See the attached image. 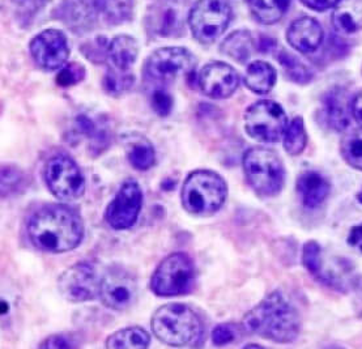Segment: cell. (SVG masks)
<instances>
[{"mask_svg": "<svg viewBox=\"0 0 362 349\" xmlns=\"http://www.w3.org/2000/svg\"><path fill=\"white\" fill-rule=\"evenodd\" d=\"M86 233L84 221L78 211L64 204L42 207L28 220L26 235L40 252L69 253L78 247Z\"/></svg>", "mask_w": 362, "mask_h": 349, "instance_id": "obj_1", "label": "cell"}, {"mask_svg": "<svg viewBox=\"0 0 362 349\" xmlns=\"http://www.w3.org/2000/svg\"><path fill=\"white\" fill-rule=\"evenodd\" d=\"M242 327L251 335L286 344L298 338L301 318L284 293L274 290L245 314Z\"/></svg>", "mask_w": 362, "mask_h": 349, "instance_id": "obj_2", "label": "cell"}, {"mask_svg": "<svg viewBox=\"0 0 362 349\" xmlns=\"http://www.w3.org/2000/svg\"><path fill=\"white\" fill-rule=\"evenodd\" d=\"M156 338L170 347H198L204 338V323L198 313L183 304H168L157 309L151 319Z\"/></svg>", "mask_w": 362, "mask_h": 349, "instance_id": "obj_3", "label": "cell"}, {"mask_svg": "<svg viewBox=\"0 0 362 349\" xmlns=\"http://www.w3.org/2000/svg\"><path fill=\"white\" fill-rule=\"evenodd\" d=\"M228 199V184L223 175L208 169L191 172L182 186V206L194 216H212Z\"/></svg>", "mask_w": 362, "mask_h": 349, "instance_id": "obj_4", "label": "cell"}, {"mask_svg": "<svg viewBox=\"0 0 362 349\" xmlns=\"http://www.w3.org/2000/svg\"><path fill=\"white\" fill-rule=\"evenodd\" d=\"M62 7L69 27L86 32L100 25H118L129 20L132 0H63Z\"/></svg>", "mask_w": 362, "mask_h": 349, "instance_id": "obj_5", "label": "cell"}, {"mask_svg": "<svg viewBox=\"0 0 362 349\" xmlns=\"http://www.w3.org/2000/svg\"><path fill=\"white\" fill-rule=\"evenodd\" d=\"M242 166L247 184L259 196L274 198L284 189V164L275 150L264 147L247 149Z\"/></svg>", "mask_w": 362, "mask_h": 349, "instance_id": "obj_6", "label": "cell"}, {"mask_svg": "<svg viewBox=\"0 0 362 349\" xmlns=\"http://www.w3.org/2000/svg\"><path fill=\"white\" fill-rule=\"evenodd\" d=\"M197 270L189 254L173 253L157 266L151 278V290L158 297L189 295L195 287Z\"/></svg>", "mask_w": 362, "mask_h": 349, "instance_id": "obj_7", "label": "cell"}, {"mask_svg": "<svg viewBox=\"0 0 362 349\" xmlns=\"http://www.w3.org/2000/svg\"><path fill=\"white\" fill-rule=\"evenodd\" d=\"M49 191L62 201H74L86 194V177L76 161L69 155H55L43 167Z\"/></svg>", "mask_w": 362, "mask_h": 349, "instance_id": "obj_8", "label": "cell"}, {"mask_svg": "<svg viewBox=\"0 0 362 349\" xmlns=\"http://www.w3.org/2000/svg\"><path fill=\"white\" fill-rule=\"evenodd\" d=\"M243 124L251 139L271 144L284 138L289 123L283 106L272 100H262L246 109Z\"/></svg>", "mask_w": 362, "mask_h": 349, "instance_id": "obj_9", "label": "cell"}, {"mask_svg": "<svg viewBox=\"0 0 362 349\" xmlns=\"http://www.w3.org/2000/svg\"><path fill=\"white\" fill-rule=\"evenodd\" d=\"M232 8L226 0H198L189 13V27L202 44H212L229 27Z\"/></svg>", "mask_w": 362, "mask_h": 349, "instance_id": "obj_10", "label": "cell"}, {"mask_svg": "<svg viewBox=\"0 0 362 349\" xmlns=\"http://www.w3.org/2000/svg\"><path fill=\"white\" fill-rule=\"evenodd\" d=\"M138 295V279L126 267L114 264L103 275L100 298L106 307L114 312H124L135 305Z\"/></svg>", "mask_w": 362, "mask_h": 349, "instance_id": "obj_11", "label": "cell"}, {"mask_svg": "<svg viewBox=\"0 0 362 349\" xmlns=\"http://www.w3.org/2000/svg\"><path fill=\"white\" fill-rule=\"evenodd\" d=\"M143 207V190L140 184L129 178L122 184L106 210L105 221L114 230H127L138 221Z\"/></svg>", "mask_w": 362, "mask_h": 349, "instance_id": "obj_12", "label": "cell"}, {"mask_svg": "<svg viewBox=\"0 0 362 349\" xmlns=\"http://www.w3.org/2000/svg\"><path fill=\"white\" fill-rule=\"evenodd\" d=\"M195 67V57L185 47H161L144 64L148 79L166 83L189 73Z\"/></svg>", "mask_w": 362, "mask_h": 349, "instance_id": "obj_13", "label": "cell"}, {"mask_svg": "<svg viewBox=\"0 0 362 349\" xmlns=\"http://www.w3.org/2000/svg\"><path fill=\"white\" fill-rule=\"evenodd\" d=\"M101 278L92 263L78 262L64 271L58 279V290L69 302L78 304L100 296Z\"/></svg>", "mask_w": 362, "mask_h": 349, "instance_id": "obj_14", "label": "cell"}, {"mask_svg": "<svg viewBox=\"0 0 362 349\" xmlns=\"http://www.w3.org/2000/svg\"><path fill=\"white\" fill-rule=\"evenodd\" d=\"M29 50L35 63L45 70H59L69 61V40L58 29H47L35 35Z\"/></svg>", "mask_w": 362, "mask_h": 349, "instance_id": "obj_15", "label": "cell"}, {"mask_svg": "<svg viewBox=\"0 0 362 349\" xmlns=\"http://www.w3.org/2000/svg\"><path fill=\"white\" fill-rule=\"evenodd\" d=\"M198 87L209 98L225 100L233 96L240 87V75L230 64L211 61L199 72Z\"/></svg>", "mask_w": 362, "mask_h": 349, "instance_id": "obj_16", "label": "cell"}, {"mask_svg": "<svg viewBox=\"0 0 362 349\" xmlns=\"http://www.w3.org/2000/svg\"><path fill=\"white\" fill-rule=\"evenodd\" d=\"M286 40L300 53H314L323 41V29L315 18L303 16L297 18L288 28Z\"/></svg>", "mask_w": 362, "mask_h": 349, "instance_id": "obj_17", "label": "cell"}, {"mask_svg": "<svg viewBox=\"0 0 362 349\" xmlns=\"http://www.w3.org/2000/svg\"><path fill=\"white\" fill-rule=\"evenodd\" d=\"M296 189L302 206L309 210L320 207L331 194L327 178L314 170H306L298 175Z\"/></svg>", "mask_w": 362, "mask_h": 349, "instance_id": "obj_18", "label": "cell"}, {"mask_svg": "<svg viewBox=\"0 0 362 349\" xmlns=\"http://www.w3.org/2000/svg\"><path fill=\"white\" fill-rule=\"evenodd\" d=\"M325 115L334 130L345 131L354 117L352 100L341 88H334L325 97Z\"/></svg>", "mask_w": 362, "mask_h": 349, "instance_id": "obj_19", "label": "cell"}, {"mask_svg": "<svg viewBox=\"0 0 362 349\" xmlns=\"http://www.w3.org/2000/svg\"><path fill=\"white\" fill-rule=\"evenodd\" d=\"M332 24L344 35L362 30V0H340L332 12Z\"/></svg>", "mask_w": 362, "mask_h": 349, "instance_id": "obj_20", "label": "cell"}, {"mask_svg": "<svg viewBox=\"0 0 362 349\" xmlns=\"http://www.w3.org/2000/svg\"><path fill=\"white\" fill-rule=\"evenodd\" d=\"M276 80V70L267 61H252L245 73V85L257 95L269 93L275 87Z\"/></svg>", "mask_w": 362, "mask_h": 349, "instance_id": "obj_21", "label": "cell"}, {"mask_svg": "<svg viewBox=\"0 0 362 349\" xmlns=\"http://www.w3.org/2000/svg\"><path fill=\"white\" fill-rule=\"evenodd\" d=\"M138 55V42L131 35H117L107 45V57L117 70L129 71Z\"/></svg>", "mask_w": 362, "mask_h": 349, "instance_id": "obj_22", "label": "cell"}, {"mask_svg": "<svg viewBox=\"0 0 362 349\" xmlns=\"http://www.w3.org/2000/svg\"><path fill=\"white\" fill-rule=\"evenodd\" d=\"M151 344V335L144 329L134 326L112 333L105 343L109 349H146Z\"/></svg>", "mask_w": 362, "mask_h": 349, "instance_id": "obj_23", "label": "cell"}, {"mask_svg": "<svg viewBox=\"0 0 362 349\" xmlns=\"http://www.w3.org/2000/svg\"><path fill=\"white\" fill-rule=\"evenodd\" d=\"M292 4V0H250L251 13L264 25L276 24Z\"/></svg>", "mask_w": 362, "mask_h": 349, "instance_id": "obj_24", "label": "cell"}, {"mask_svg": "<svg viewBox=\"0 0 362 349\" xmlns=\"http://www.w3.org/2000/svg\"><path fill=\"white\" fill-rule=\"evenodd\" d=\"M100 126L101 124H98L95 122V119L86 114H78L75 118V127L81 135L86 136L90 141L89 148L93 150V156L105 150L109 146V140H110L106 129Z\"/></svg>", "mask_w": 362, "mask_h": 349, "instance_id": "obj_25", "label": "cell"}, {"mask_svg": "<svg viewBox=\"0 0 362 349\" xmlns=\"http://www.w3.org/2000/svg\"><path fill=\"white\" fill-rule=\"evenodd\" d=\"M220 50L234 61H247L254 53V38L247 30H237L225 40Z\"/></svg>", "mask_w": 362, "mask_h": 349, "instance_id": "obj_26", "label": "cell"}, {"mask_svg": "<svg viewBox=\"0 0 362 349\" xmlns=\"http://www.w3.org/2000/svg\"><path fill=\"white\" fill-rule=\"evenodd\" d=\"M340 152L348 165L362 172V126L345 134Z\"/></svg>", "mask_w": 362, "mask_h": 349, "instance_id": "obj_27", "label": "cell"}, {"mask_svg": "<svg viewBox=\"0 0 362 349\" xmlns=\"http://www.w3.org/2000/svg\"><path fill=\"white\" fill-rule=\"evenodd\" d=\"M283 140L285 150L291 156H298L305 150L308 146V134L301 117H296L293 121L288 124Z\"/></svg>", "mask_w": 362, "mask_h": 349, "instance_id": "obj_28", "label": "cell"}, {"mask_svg": "<svg viewBox=\"0 0 362 349\" xmlns=\"http://www.w3.org/2000/svg\"><path fill=\"white\" fill-rule=\"evenodd\" d=\"M127 160L132 167L140 172L149 170L156 164V150L148 140H139L129 147Z\"/></svg>", "mask_w": 362, "mask_h": 349, "instance_id": "obj_29", "label": "cell"}, {"mask_svg": "<svg viewBox=\"0 0 362 349\" xmlns=\"http://www.w3.org/2000/svg\"><path fill=\"white\" fill-rule=\"evenodd\" d=\"M134 76L129 73V71L112 70L109 69L104 76L105 92L110 96H122L127 93L134 85Z\"/></svg>", "mask_w": 362, "mask_h": 349, "instance_id": "obj_30", "label": "cell"}, {"mask_svg": "<svg viewBox=\"0 0 362 349\" xmlns=\"http://www.w3.org/2000/svg\"><path fill=\"white\" fill-rule=\"evenodd\" d=\"M277 59L284 67L286 76L294 83L308 84L313 79V72L292 54L281 52L277 55Z\"/></svg>", "mask_w": 362, "mask_h": 349, "instance_id": "obj_31", "label": "cell"}, {"mask_svg": "<svg viewBox=\"0 0 362 349\" xmlns=\"http://www.w3.org/2000/svg\"><path fill=\"white\" fill-rule=\"evenodd\" d=\"M302 264L314 276L322 272V247L317 241H309L302 249Z\"/></svg>", "mask_w": 362, "mask_h": 349, "instance_id": "obj_32", "label": "cell"}, {"mask_svg": "<svg viewBox=\"0 0 362 349\" xmlns=\"http://www.w3.org/2000/svg\"><path fill=\"white\" fill-rule=\"evenodd\" d=\"M157 15L156 21V33L163 37H170L177 35V29L181 25L180 15L175 12V9L163 8Z\"/></svg>", "mask_w": 362, "mask_h": 349, "instance_id": "obj_33", "label": "cell"}, {"mask_svg": "<svg viewBox=\"0 0 362 349\" xmlns=\"http://www.w3.org/2000/svg\"><path fill=\"white\" fill-rule=\"evenodd\" d=\"M86 76V69L78 61L67 63L57 75V84L59 87H71L80 83Z\"/></svg>", "mask_w": 362, "mask_h": 349, "instance_id": "obj_34", "label": "cell"}, {"mask_svg": "<svg viewBox=\"0 0 362 349\" xmlns=\"http://www.w3.org/2000/svg\"><path fill=\"white\" fill-rule=\"evenodd\" d=\"M151 105L157 115L164 118L172 113L174 100H173L172 95L169 92H166L165 89H156L155 92L152 93Z\"/></svg>", "mask_w": 362, "mask_h": 349, "instance_id": "obj_35", "label": "cell"}, {"mask_svg": "<svg viewBox=\"0 0 362 349\" xmlns=\"http://www.w3.org/2000/svg\"><path fill=\"white\" fill-rule=\"evenodd\" d=\"M23 181L21 173L16 167L3 166L1 167V196H7V192L12 191Z\"/></svg>", "mask_w": 362, "mask_h": 349, "instance_id": "obj_36", "label": "cell"}, {"mask_svg": "<svg viewBox=\"0 0 362 349\" xmlns=\"http://www.w3.org/2000/svg\"><path fill=\"white\" fill-rule=\"evenodd\" d=\"M211 339L216 347H224L226 344L233 343L235 339V331L230 324H218L212 330Z\"/></svg>", "mask_w": 362, "mask_h": 349, "instance_id": "obj_37", "label": "cell"}, {"mask_svg": "<svg viewBox=\"0 0 362 349\" xmlns=\"http://www.w3.org/2000/svg\"><path fill=\"white\" fill-rule=\"evenodd\" d=\"M78 347L75 341H71L67 335H52L49 336L46 341L40 344V348L55 349V348H74Z\"/></svg>", "mask_w": 362, "mask_h": 349, "instance_id": "obj_38", "label": "cell"}, {"mask_svg": "<svg viewBox=\"0 0 362 349\" xmlns=\"http://www.w3.org/2000/svg\"><path fill=\"white\" fill-rule=\"evenodd\" d=\"M15 7L24 15H33L43 8L46 0H11Z\"/></svg>", "mask_w": 362, "mask_h": 349, "instance_id": "obj_39", "label": "cell"}, {"mask_svg": "<svg viewBox=\"0 0 362 349\" xmlns=\"http://www.w3.org/2000/svg\"><path fill=\"white\" fill-rule=\"evenodd\" d=\"M301 1L308 8L323 12L329 8H335L340 0H301Z\"/></svg>", "mask_w": 362, "mask_h": 349, "instance_id": "obj_40", "label": "cell"}, {"mask_svg": "<svg viewBox=\"0 0 362 349\" xmlns=\"http://www.w3.org/2000/svg\"><path fill=\"white\" fill-rule=\"evenodd\" d=\"M348 244L362 254V224H358L351 229L348 235Z\"/></svg>", "mask_w": 362, "mask_h": 349, "instance_id": "obj_41", "label": "cell"}, {"mask_svg": "<svg viewBox=\"0 0 362 349\" xmlns=\"http://www.w3.org/2000/svg\"><path fill=\"white\" fill-rule=\"evenodd\" d=\"M352 114L356 122L362 126V92L352 100Z\"/></svg>", "mask_w": 362, "mask_h": 349, "instance_id": "obj_42", "label": "cell"}, {"mask_svg": "<svg viewBox=\"0 0 362 349\" xmlns=\"http://www.w3.org/2000/svg\"><path fill=\"white\" fill-rule=\"evenodd\" d=\"M275 41L274 40H271V38H262L260 40V50L262 52H264V53H267V52H269L271 49H274L275 47Z\"/></svg>", "mask_w": 362, "mask_h": 349, "instance_id": "obj_43", "label": "cell"}, {"mask_svg": "<svg viewBox=\"0 0 362 349\" xmlns=\"http://www.w3.org/2000/svg\"><path fill=\"white\" fill-rule=\"evenodd\" d=\"M1 307H3V309H1V314H7V310H8V305H7V302H6V301H3V302H1Z\"/></svg>", "mask_w": 362, "mask_h": 349, "instance_id": "obj_44", "label": "cell"}, {"mask_svg": "<svg viewBox=\"0 0 362 349\" xmlns=\"http://www.w3.org/2000/svg\"><path fill=\"white\" fill-rule=\"evenodd\" d=\"M357 199H358V201H360V203L362 204V190L360 191V194L357 195Z\"/></svg>", "mask_w": 362, "mask_h": 349, "instance_id": "obj_45", "label": "cell"}]
</instances>
